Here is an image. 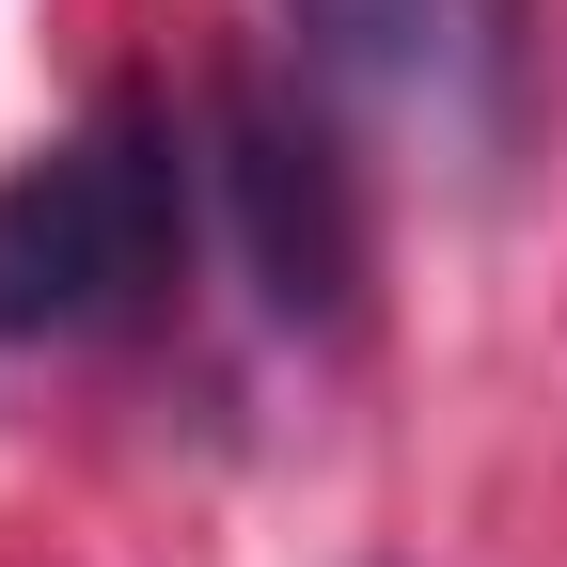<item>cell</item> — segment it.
I'll return each instance as SVG.
<instances>
[{
	"mask_svg": "<svg viewBox=\"0 0 567 567\" xmlns=\"http://www.w3.org/2000/svg\"><path fill=\"white\" fill-rule=\"evenodd\" d=\"M189 189L205 158L158 111H95L80 142L0 174V347H80L111 316H142L189 252Z\"/></svg>",
	"mask_w": 567,
	"mask_h": 567,
	"instance_id": "cell-1",
	"label": "cell"
},
{
	"mask_svg": "<svg viewBox=\"0 0 567 567\" xmlns=\"http://www.w3.org/2000/svg\"><path fill=\"white\" fill-rule=\"evenodd\" d=\"M205 205H221V237H237L252 300L284 331L347 316V284H363V189H347L316 111H284L268 80H221L205 95Z\"/></svg>",
	"mask_w": 567,
	"mask_h": 567,
	"instance_id": "cell-2",
	"label": "cell"
},
{
	"mask_svg": "<svg viewBox=\"0 0 567 567\" xmlns=\"http://www.w3.org/2000/svg\"><path fill=\"white\" fill-rule=\"evenodd\" d=\"M284 32L331 95H394V111H457L505 80L520 0H284Z\"/></svg>",
	"mask_w": 567,
	"mask_h": 567,
	"instance_id": "cell-3",
	"label": "cell"
}]
</instances>
